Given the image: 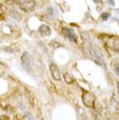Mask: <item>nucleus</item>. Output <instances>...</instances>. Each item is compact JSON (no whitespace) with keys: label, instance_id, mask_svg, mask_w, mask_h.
Returning a JSON list of instances; mask_svg holds the SVG:
<instances>
[{"label":"nucleus","instance_id":"f257e3e1","mask_svg":"<svg viewBox=\"0 0 119 120\" xmlns=\"http://www.w3.org/2000/svg\"><path fill=\"white\" fill-rule=\"evenodd\" d=\"M82 100H83V105H85L88 108H92L94 106L96 101V97L95 95L91 92L89 91H84L82 97Z\"/></svg>","mask_w":119,"mask_h":120},{"label":"nucleus","instance_id":"f03ea898","mask_svg":"<svg viewBox=\"0 0 119 120\" xmlns=\"http://www.w3.org/2000/svg\"><path fill=\"white\" fill-rule=\"evenodd\" d=\"M36 2L34 0H24L21 2L19 8L24 12H31L35 10Z\"/></svg>","mask_w":119,"mask_h":120},{"label":"nucleus","instance_id":"7ed1b4c3","mask_svg":"<svg viewBox=\"0 0 119 120\" xmlns=\"http://www.w3.org/2000/svg\"><path fill=\"white\" fill-rule=\"evenodd\" d=\"M21 64H22V66L25 69V71H31L30 70L31 67H30V54L27 51H24L23 55L21 56Z\"/></svg>","mask_w":119,"mask_h":120},{"label":"nucleus","instance_id":"20e7f679","mask_svg":"<svg viewBox=\"0 0 119 120\" xmlns=\"http://www.w3.org/2000/svg\"><path fill=\"white\" fill-rule=\"evenodd\" d=\"M49 68H50V71H51V74L53 79L57 80V81H60L61 80V74H60L59 69L57 68V66L55 64L51 63Z\"/></svg>","mask_w":119,"mask_h":120},{"label":"nucleus","instance_id":"39448f33","mask_svg":"<svg viewBox=\"0 0 119 120\" xmlns=\"http://www.w3.org/2000/svg\"><path fill=\"white\" fill-rule=\"evenodd\" d=\"M62 32L71 42H76V41H77V37L75 35L73 30L70 29V28H67V27H63L62 30Z\"/></svg>","mask_w":119,"mask_h":120},{"label":"nucleus","instance_id":"423d86ee","mask_svg":"<svg viewBox=\"0 0 119 120\" xmlns=\"http://www.w3.org/2000/svg\"><path fill=\"white\" fill-rule=\"evenodd\" d=\"M109 48L114 52H119V39L114 38L108 42Z\"/></svg>","mask_w":119,"mask_h":120},{"label":"nucleus","instance_id":"0eeeda50","mask_svg":"<svg viewBox=\"0 0 119 120\" xmlns=\"http://www.w3.org/2000/svg\"><path fill=\"white\" fill-rule=\"evenodd\" d=\"M38 32L41 36L44 37H49L51 35V30L49 25H46V24H42L41 26L38 28Z\"/></svg>","mask_w":119,"mask_h":120},{"label":"nucleus","instance_id":"6e6552de","mask_svg":"<svg viewBox=\"0 0 119 120\" xmlns=\"http://www.w3.org/2000/svg\"><path fill=\"white\" fill-rule=\"evenodd\" d=\"M9 16L11 18L15 19L17 21H21L22 20V16L18 11H15V10H11L9 11Z\"/></svg>","mask_w":119,"mask_h":120},{"label":"nucleus","instance_id":"1a4fd4ad","mask_svg":"<svg viewBox=\"0 0 119 120\" xmlns=\"http://www.w3.org/2000/svg\"><path fill=\"white\" fill-rule=\"evenodd\" d=\"M2 105V108H3L5 111H8V112H10V113L15 112V108H13L11 105H8V104H4V105Z\"/></svg>","mask_w":119,"mask_h":120},{"label":"nucleus","instance_id":"9d476101","mask_svg":"<svg viewBox=\"0 0 119 120\" xmlns=\"http://www.w3.org/2000/svg\"><path fill=\"white\" fill-rule=\"evenodd\" d=\"M63 79H64L65 83H67L68 84H71L73 83V78L70 74H68V73H65L63 75Z\"/></svg>","mask_w":119,"mask_h":120},{"label":"nucleus","instance_id":"9b49d317","mask_svg":"<svg viewBox=\"0 0 119 120\" xmlns=\"http://www.w3.org/2000/svg\"><path fill=\"white\" fill-rule=\"evenodd\" d=\"M5 3L9 5H18L19 6L21 4L20 0H6Z\"/></svg>","mask_w":119,"mask_h":120},{"label":"nucleus","instance_id":"f8f14e48","mask_svg":"<svg viewBox=\"0 0 119 120\" xmlns=\"http://www.w3.org/2000/svg\"><path fill=\"white\" fill-rule=\"evenodd\" d=\"M4 11H5V8L4 7L2 4H0V20L1 21L4 20Z\"/></svg>","mask_w":119,"mask_h":120},{"label":"nucleus","instance_id":"ddd939ff","mask_svg":"<svg viewBox=\"0 0 119 120\" xmlns=\"http://www.w3.org/2000/svg\"><path fill=\"white\" fill-rule=\"evenodd\" d=\"M50 46L52 47L54 49H57V48H59L60 46H61V44H60L58 41H56V40H52L51 43H50Z\"/></svg>","mask_w":119,"mask_h":120},{"label":"nucleus","instance_id":"4468645a","mask_svg":"<svg viewBox=\"0 0 119 120\" xmlns=\"http://www.w3.org/2000/svg\"><path fill=\"white\" fill-rule=\"evenodd\" d=\"M110 17V13H109V12H104V13H102V15H101V18L103 20H107L108 18Z\"/></svg>","mask_w":119,"mask_h":120},{"label":"nucleus","instance_id":"2eb2a0df","mask_svg":"<svg viewBox=\"0 0 119 120\" xmlns=\"http://www.w3.org/2000/svg\"><path fill=\"white\" fill-rule=\"evenodd\" d=\"M115 71H116V75L119 76V63L117 64L116 65V67H115Z\"/></svg>","mask_w":119,"mask_h":120},{"label":"nucleus","instance_id":"dca6fc26","mask_svg":"<svg viewBox=\"0 0 119 120\" xmlns=\"http://www.w3.org/2000/svg\"><path fill=\"white\" fill-rule=\"evenodd\" d=\"M0 119L1 120H9L10 118L8 116H1V117H0Z\"/></svg>","mask_w":119,"mask_h":120},{"label":"nucleus","instance_id":"f3484780","mask_svg":"<svg viewBox=\"0 0 119 120\" xmlns=\"http://www.w3.org/2000/svg\"><path fill=\"white\" fill-rule=\"evenodd\" d=\"M106 1H107V2H108L109 4H111L112 6L115 5V2H114L113 0H106Z\"/></svg>","mask_w":119,"mask_h":120},{"label":"nucleus","instance_id":"a211bd4d","mask_svg":"<svg viewBox=\"0 0 119 120\" xmlns=\"http://www.w3.org/2000/svg\"><path fill=\"white\" fill-rule=\"evenodd\" d=\"M93 2H95V3H97V4H100L102 2V0H92Z\"/></svg>","mask_w":119,"mask_h":120},{"label":"nucleus","instance_id":"6ab92c4d","mask_svg":"<svg viewBox=\"0 0 119 120\" xmlns=\"http://www.w3.org/2000/svg\"><path fill=\"white\" fill-rule=\"evenodd\" d=\"M20 116L19 115H16L15 117H14V119H21V117H19Z\"/></svg>","mask_w":119,"mask_h":120},{"label":"nucleus","instance_id":"aec40b11","mask_svg":"<svg viewBox=\"0 0 119 120\" xmlns=\"http://www.w3.org/2000/svg\"><path fill=\"white\" fill-rule=\"evenodd\" d=\"M117 88H118V91H119V82H117Z\"/></svg>","mask_w":119,"mask_h":120},{"label":"nucleus","instance_id":"412c9836","mask_svg":"<svg viewBox=\"0 0 119 120\" xmlns=\"http://www.w3.org/2000/svg\"><path fill=\"white\" fill-rule=\"evenodd\" d=\"M0 32H1V30H0Z\"/></svg>","mask_w":119,"mask_h":120}]
</instances>
